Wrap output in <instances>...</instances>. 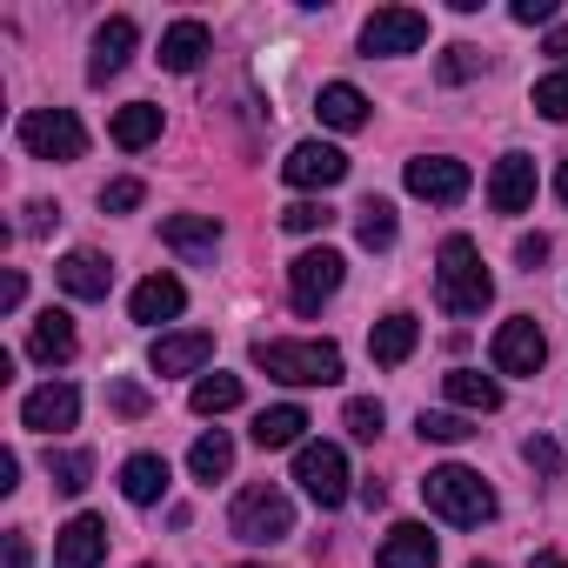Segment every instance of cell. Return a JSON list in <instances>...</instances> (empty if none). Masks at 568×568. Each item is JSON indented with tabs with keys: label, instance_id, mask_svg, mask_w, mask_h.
<instances>
[{
	"label": "cell",
	"instance_id": "obj_1",
	"mask_svg": "<svg viewBox=\"0 0 568 568\" xmlns=\"http://www.w3.org/2000/svg\"><path fill=\"white\" fill-rule=\"evenodd\" d=\"M435 295H442V308H448L455 322H475V315L495 302V281H488L481 247H475L468 234H448V241H442V254H435Z\"/></svg>",
	"mask_w": 568,
	"mask_h": 568
},
{
	"label": "cell",
	"instance_id": "obj_2",
	"mask_svg": "<svg viewBox=\"0 0 568 568\" xmlns=\"http://www.w3.org/2000/svg\"><path fill=\"white\" fill-rule=\"evenodd\" d=\"M422 501H428L442 521H455V528H481V521L495 515V488H488L475 468H462V462L428 468V475H422Z\"/></svg>",
	"mask_w": 568,
	"mask_h": 568
},
{
	"label": "cell",
	"instance_id": "obj_3",
	"mask_svg": "<svg viewBox=\"0 0 568 568\" xmlns=\"http://www.w3.org/2000/svg\"><path fill=\"white\" fill-rule=\"evenodd\" d=\"M254 368L288 388H328L342 382V348L335 342H254Z\"/></svg>",
	"mask_w": 568,
	"mask_h": 568
},
{
	"label": "cell",
	"instance_id": "obj_4",
	"mask_svg": "<svg viewBox=\"0 0 568 568\" xmlns=\"http://www.w3.org/2000/svg\"><path fill=\"white\" fill-rule=\"evenodd\" d=\"M227 528H234V541H247V548H274V541L295 535V508H288V495H281L274 481H254V488L234 495Z\"/></svg>",
	"mask_w": 568,
	"mask_h": 568
},
{
	"label": "cell",
	"instance_id": "obj_5",
	"mask_svg": "<svg viewBox=\"0 0 568 568\" xmlns=\"http://www.w3.org/2000/svg\"><path fill=\"white\" fill-rule=\"evenodd\" d=\"M21 148L34 161H81L88 154V128L74 108H28L21 114Z\"/></svg>",
	"mask_w": 568,
	"mask_h": 568
},
{
	"label": "cell",
	"instance_id": "obj_6",
	"mask_svg": "<svg viewBox=\"0 0 568 568\" xmlns=\"http://www.w3.org/2000/svg\"><path fill=\"white\" fill-rule=\"evenodd\" d=\"M342 274H348V261H342L335 247H308V254H295V267H288V302H295L302 315H322V302L342 295Z\"/></svg>",
	"mask_w": 568,
	"mask_h": 568
},
{
	"label": "cell",
	"instance_id": "obj_7",
	"mask_svg": "<svg viewBox=\"0 0 568 568\" xmlns=\"http://www.w3.org/2000/svg\"><path fill=\"white\" fill-rule=\"evenodd\" d=\"M295 481L308 488V501H322V508H342L348 501V455L335 448V442H302L295 448Z\"/></svg>",
	"mask_w": 568,
	"mask_h": 568
},
{
	"label": "cell",
	"instance_id": "obj_8",
	"mask_svg": "<svg viewBox=\"0 0 568 568\" xmlns=\"http://www.w3.org/2000/svg\"><path fill=\"white\" fill-rule=\"evenodd\" d=\"M428 48V14L422 8H375L362 21V54H422Z\"/></svg>",
	"mask_w": 568,
	"mask_h": 568
},
{
	"label": "cell",
	"instance_id": "obj_9",
	"mask_svg": "<svg viewBox=\"0 0 568 568\" xmlns=\"http://www.w3.org/2000/svg\"><path fill=\"white\" fill-rule=\"evenodd\" d=\"M402 181H408V194H415V201L455 207V201L468 194V161H455V154H415V161L402 168Z\"/></svg>",
	"mask_w": 568,
	"mask_h": 568
},
{
	"label": "cell",
	"instance_id": "obj_10",
	"mask_svg": "<svg viewBox=\"0 0 568 568\" xmlns=\"http://www.w3.org/2000/svg\"><path fill=\"white\" fill-rule=\"evenodd\" d=\"M281 181H288V187H342L348 181V154L342 148H328V141H302V148H288V161H281Z\"/></svg>",
	"mask_w": 568,
	"mask_h": 568
},
{
	"label": "cell",
	"instance_id": "obj_11",
	"mask_svg": "<svg viewBox=\"0 0 568 568\" xmlns=\"http://www.w3.org/2000/svg\"><path fill=\"white\" fill-rule=\"evenodd\" d=\"M541 362H548V335L528 315L495 328V375H541Z\"/></svg>",
	"mask_w": 568,
	"mask_h": 568
},
{
	"label": "cell",
	"instance_id": "obj_12",
	"mask_svg": "<svg viewBox=\"0 0 568 568\" xmlns=\"http://www.w3.org/2000/svg\"><path fill=\"white\" fill-rule=\"evenodd\" d=\"M488 207L495 214H528L535 207V161L528 154H501L488 174Z\"/></svg>",
	"mask_w": 568,
	"mask_h": 568
},
{
	"label": "cell",
	"instance_id": "obj_13",
	"mask_svg": "<svg viewBox=\"0 0 568 568\" xmlns=\"http://www.w3.org/2000/svg\"><path fill=\"white\" fill-rule=\"evenodd\" d=\"M101 555H108V521L101 515H74L54 535V568H101Z\"/></svg>",
	"mask_w": 568,
	"mask_h": 568
},
{
	"label": "cell",
	"instance_id": "obj_14",
	"mask_svg": "<svg viewBox=\"0 0 568 568\" xmlns=\"http://www.w3.org/2000/svg\"><path fill=\"white\" fill-rule=\"evenodd\" d=\"M54 274H61V288H68L74 302H108V288H114V261L94 254V247H74Z\"/></svg>",
	"mask_w": 568,
	"mask_h": 568
},
{
	"label": "cell",
	"instance_id": "obj_15",
	"mask_svg": "<svg viewBox=\"0 0 568 568\" xmlns=\"http://www.w3.org/2000/svg\"><path fill=\"white\" fill-rule=\"evenodd\" d=\"M181 308H187V288H181L174 274H148L141 288L128 295V315H134L141 328H161V322H174Z\"/></svg>",
	"mask_w": 568,
	"mask_h": 568
},
{
	"label": "cell",
	"instance_id": "obj_16",
	"mask_svg": "<svg viewBox=\"0 0 568 568\" xmlns=\"http://www.w3.org/2000/svg\"><path fill=\"white\" fill-rule=\"evenodd\" d=\"M207 355H214V335L207 328H181V335H161L148 362H154V375H201Z\"/></svg>",
	"mask_w": 568,
	"mask_h": 568
},
{
	"label": "cell",
	"instance_id": "obj_17",
	"mask_svg": "<svg viewBox=\"0 0 568 568\" xmlns=\"http://www.w3.org/2000/svg\"><path fill=\"white\" fill-rule=\"evenodd\" d=\"M74 415H81V395H74L68 382H48V388H34V395L21 402V428H34V435L74 428Z\"/></svg>",
	"mask_w": 568,
	"mask_h": 568
},
{
	"label": "cell",
	"instance_id": "obj_18",
	"mask_svg": "<svg viewBox=\"0 0 568 568\" xmlns=\"http://www.w3.org/2000/svg\"><path fill=\"white\" fill-rule=\"evenodd\" d=\"M435 561H442V548H435V535H428L422 521L388 528V541H382V555H375V568H435Z\"/></svg>",
	"mask_w": 568,
	"mask_h": 568
},
{
	"label": "cell",
	"instance_id": "obj_19",
	"mask_svg": "<svg viewBox=\"0 0 568 568\" xmlns=\"http://www.w3.org/2000/svg\"><path fill=\"white\" fill-rule=\"evenodd\" d=\"M134 21L128 14H114V21H101V34H94V61H88V81H114L121 68H128V54H134Z\"/></svg>",
	"mask_w": 568,
	"mask_h": 568
},
{
	"label": "cell",
	"instance_id": "obj_20",
	"mask_svg": "<svg viewBox=\"0 0 568 568\" xmlns=\"http://www.w3.org/2000/svg\"><path fill=\"white\" fill-rule=\"evenodd\" d=\"M315 114H322V128L355 134V128H368V94H362L355 81H328V88L315 94Z\"/></svg>",
	"mask_w": 568,
	"mask_h": 568
},
{
	"label": "cell",
	"instance_id": "obj_21",
	"mask_svg": "<svg viewBox=\"0 0 568 568\" xmlns=\"http://www.w3.org/2000/svg\"><path fill=\"white\" fill-rule=\"evenodd\" d=\"M415 342H422V322H415L408 308H395V315H382V322H375V335H368V355H375L382 368H402V362L415 355Z\"/></svg>",
	"mask_w": 568,
	"mask_h": 568
},
{
	"label": "cell",
	"instance_id": "obj_22",
	"mask_svg": "<svg viewBox=\"0 0 568 568\" xmlns=\"http://www.w3.org/2000/svg\"><path fill=\"white\" fill-rule=\"evenodd\" d=\"M207 48H214V41H207V21H174V28L161 34V68H168V74H194V68L207 61Z\"/></svg>",
	"mask_w": 568,
	"mask_h": 568
},
{
	"label": "cell",
	"instance_id": "obj_23",
	"mask_svg": "<svg viewBox=\"0 0 568 568\" xmlns=\"http://www.w3.org/2000/svg\"><path fill=\"white\" fill-rule=\"evenodd\" d=\"M442 388H448V402L468 408V415H495V408H501V382L481 375V368H448Z\"/></svg>",
	"mask_w": 568,
	"mask_h": 568
},
{
	"label": "cell",
	"instance_id": "obj_24",
	"mask_svg": "<svg viewBox=\"0 0 568 568\" xmlns=\"http://www.w3.org/2000/svg\"><path fill=\"white\" fill-rule=\"evenodd\" d=\"M28 355H34L41 368H61V362H74V322H68L61 308H48V315L34 322V335H28Z\"/></svg>",
	"mask_w": 568,
	"mask_h": 568
},
{
	"label": "cell",
	"instance_id": "obj_25",
	"mask_svg": "<svg viewBox=\"0 0 568 568\" xmlns=\"http://www.w3.org/2000/svg\"><path fill=\"white\" fill-rule=\"evenodd\" d=\"M302 428H308V408H295V402L261 408L254 415V448H302Z\"/></svg>",
	"mask_w": 568,
	"mask_h": 568
},
{
	"label": "cell",
	"instance_id": "obj_26",
	"mask_svg": "<svg viewBox=\"0 0 568 568\" xmlns=\"http://www.w3.org/2000/svg\"><path fill=\"white\" fill-rule=\"evenodd\" d=\"M161 241L181 247V254H214L221 247V221L214 214H168L161 221Z\"/></svg>",
	"mask_w": 568,
	"mask_h": 568
},
{
	"label": "cell",
	"instance_id": "obj_27",
	"mask_svg": "<svg viewBox=\"0 0 568 568\" xmlns=\"http://www.w3.org/2000/svg\"><path fill=\"white\" fill-rule=\"evenodd\" d=\"M121 495H128L134 508H154V501L168 495V462H161V455H128V468H121Z\"/></svg>",
	"mask_w": 568,
	"mask_h": 568
},
{
	"label": "cell",
	"instance_id": "obj_28",
	"mask_svg": "<svg viewBox=\"0 0 568 568\" xmlns=\"http://www.w3.org/2000/svg\"><path fill=\"white\" fill-rule=\"evenodd\" d=\"M108 134H114V148H128V154H141L148 141H161V108H148V101H134V108H121Z\"/></svg>",
	"mask_w": 568,
	"mask_h": 568
},
{
	"label": "cell",
	"instance_id": "obj_29",
	"mask_svg": "<svg viewBox=\"0 0 568 568\" xmlns=\"http://www.w3.org/2000/svg\"><path fill=\"white\" fill-rule=\"evenodd\" d=\"M187 468H194V481H221V475L234 468V442H227L221 428H207V435L187 448Z\"/></svg>",
	"mask_w": 568,
	"mask_h": 568
},
{
	"label": "cell",
	"instance_id": "obj_30",
	"mask_svg": "<svg viewBox=\"0 0 568 568\" xmlns=\"http://www.w3.org/2000/svg\"><path fill=\"white\" fill-rule=\"evenodd\" d=\"M48 481H54L61 495H81V488L94 481V455H88V448H54V455H48Z\"/></svg>",
	"mask_w": 568,
	"mask_h": 568
},
{
	"label": "cell",
	"instance_id": "obj_31",
	"mask_svg": "<svg viewBox=\"0 0 568 568\" xmlns=\"http://www.w3.org/2000/svg\"><path fill=\"white\" fill-rule=\"evenodd\" d=\"M187 402H194V415H227V408H241V375H201Z\"/></svg>",
	"mask_w": 568,
	"mask_h": 568
},
{
	"label": "cell",
	"instance_id": "obj_32",
	"mask_svg": "<svg viewBox=\"0 0 568 568\" xmlns=\"http://www.w3.org/2000/svg\"><path fill=\"white\" fill-rule=\"evenodd\" d=\"M355 234H362V247H395V207L388 201H362Z\"/></svg>",
	"mask_w": 568,
	"mask_h": 568
},
{
	"label": "cell",
	"instance_id": "obj_33",
	"mask_svg": "<svg viewBox=\"0 0 568 568\" xmlns=\"http://www.w3.org/2000/svg\"><path fill=\"white\" fill-rule=\"evenodd\" d=\"M481 68H488V54H481V48H468V41H462V48H448V54H442V68H435V74H442V81H448V88H462V81H475V74H481Z\"/></svg>",
	"mask_w": 568,
	"mask_h": 568
},
{
	"label": "cell",
	"instance_id": "obj_34",
	"mask_svg": "<svg viewBox=\"0 0 568 568\" xmlns=\"http://www.w3.org/2000/svg\"><path fill=\"white\" fill-rule=\"evenodd\" d=\"M342 422H348V435H355V442H375L388 415H382V402H375V395H355V402L342 408Z\"/></svg>",
	"mask_w": 568,
	"mask_h": 568
},
{
	"label": "cell",
	"instance_id": "obj_35",
	"mask_svg": "<svg viewBox=\"0 0 568 568\" xmlns=\"http://www.w3.org/2000/svg\"><path fill=\"white\" fill-rule=\"evenodd\" d=\"M415 435H422V442H468V435H475V422H468V415H428V408H422Z\"/></svg>",
	"mask_w": 568,
	"mask_h": 568
},
{
	"label": "cell",
	"instance_id": "obj_36",
	"mask_svg": "<svg viewBox=\"0 0 568 568\" xmlns=\"http://www.w3.org/2000/svg\"><path fill=\"white\" fill-rule=\"evenodd\" d=\"M535 114H548V121H568V68L535 81Z\"/></svg>",
	"mask_w": 568,
	"mask_h": 568
},
{
	"label": "cell",
	"instance_id": "obj_37",
	"mask_svg": "<svg viewBox=\"0 0 568 568\" xmlns=\"http://www.w3.org/2000/svg\"><path fill=\"white\" fill-rule=\"evenodd\" d=\"M328 221H335V207H328V201H295L288 214H281V227H288V234H322Z\"/></svg>",
	"mask_w": 568,
	"mask_h": 568
},
{
	"label": "cell",
	"instance_id": "obj_38",
	"mask_svg": "<svg viewBox=\"0 0 568 568\" xmlns=\"http://www.w3.org/2000/svg\"><path fill=\"white\" fill-rule=\"evenodd\" d=\"M141 201H148V187H141L134 174H128V181H108V187H101V207H108V214H134Z\"/></svg>",
	"mask_w": 568,
	"mask_h": 568
},
{
	"label": "cell",
	"instance_id": "obj_39",
	"mask_svg": "<svg viewBox=\"0 0 568 568\" xmlns=\"http://www.w3.org/2000/svg\"><path fill=\"white\" fill-rule=\"evenodd\" d=\"M108 402H114V415H128V422H141V415H148V408H154V402H148V388H141V382H114V388H108Z\"/></svg>",
	"mask_w": 568,
	"mask_h": 568
},
{
	"label": "cell",
	"instance_id": "obj_40",
	"mask_svg": "<svg viewBox=\"0 0 568 568\" xmlns=\"http://www.w3.org/2000/svg\"><path fill=\"white\" fill-rule=\"evenodd\" d=\"M521 462H528V468H541V475H561V448H555V442H541V435L521 448Z\"/></svg>",
	"mask_w": 568,
	"mask_h": 568
},
{
	"label": "cell",
	"instance_id": "obj_41",
	"mask_svg": "<svg viewBox=\"0 0 568 568\" xmlns=\"http://www.w3.org/2000/svg\"><path fill=\"white\" fill-rule=\"evenodd\" d=\"M508 14H515L521 28H548V21H555V0H515Z\"/></svg>",
	"mask_w": 568,
	"mask_h": 568
},
{
	"label": "cell",
	"instance_id": "obj_42",
	"mask_svg": "<svg viewBox=\"0 0 568 568\" xmlns=\"http://www.w3.org/2000/svg\"><path fill=\"white\" fill-rule=\"evenodd\" d=\"M515 261H521V267L535 274V267L548 261V234H521V241H515Z\"/></svg>",
	"mask_w": 568,
	"mask_h": 568
},
{
	"label": "cell",
	"instance_id": "obj_43",
	"mask_svg": "<svg viewBox=\"0 0 568 568\" xmlns=\"http://www.w3.org/2000/svg\"><path fill=\"white\" fill-rule=\"evenodd\" d=\"M28 561H34V555H28V535L14 528V535H8V548H0V568H28Z\"/></svg>",
	"mask_w": 568,
	"mask_h": 568
},
{
	"label": "cell",
	"instance_id": "obj_44",
	"mask_svg": "<svg viewBox=\"0 0 568 568\" xmlns=\"http://www.w3.org/2000/svg\"><path fill=\"white\" fill-rule=\"evenodd\" d=\"M21 295H28V281H21V274L0 281V308H21Z\"/></svg>",
	"mask_w": 568,
	"mask_h": 568
},
{
	"label": "cell",
	"instance_id": "obj_45",
	"mask_svg": "<svg viewBox=\"0 0 568 568\" xmlns=\"http://www.w3.org/2000/svg\"><path fill=\"white\" fill-rule=\"evenodd\" d=\"M14 481H21V455H0V495H14Z\"/></svg>",
	"mask_w": 568,
	"mask_h": 568
},
{
	"label": "cell",
	"instance_id": "obj_46",
	"mask_svg": "<svg viewBox=\"0 0 568 568\" xmlns=\"http://www.w3.org/2000/svg\"><path fill=\"white\" fill-rule=\"evenodd\" d=\"M548 54H555V61H568V28H555V34H548Z\"/></svg>",
	"mask_w": 568,
	"mask_h": 568
},
{
	"label": "cell",
	"instance_id": "obj_47",
	"mask_svg": "<svg viewBox=\"0 0 568 568\" xmlns=\"http://www.w3.org/2000/svg\"><path fill=\"white\" fill-rule=\"evenodd\" d=\"M555 194H561V207H568V161L555 168Z\"/></svg>",
	"mask_w": 568,
	"mask_h": 568
},
{
	"label": "cell",
	"instance_id": "obj_48",
	"mask_svg": "<svg viewBox=\"0 0 568 568\" xmlns=\"http://www.w3.org/2000/svg\"><path fill=\"white\" fill-rule=\"evenodd\" d=\"M528 568H568V561H561V555H535Z\"/></svg>",
	"mask_w": 568,
	"mask_h": 568
},
{
	"label": "cell",
	"instance_id": "obj_49",
	"mask_svg": "<svg viewBox=\"0 0 568 568\" xmlns=\"http://www.w3.org/2000/svg\"><path fill=\"white\" fill-rule=\"evenodd\" d=\"M468 568H488V561H468Z\"/></svg>",
	"mask_w": 568,
	"mask_h": 568
},
{
	"label": "cell",
	"instance_id": "obj_50",
	"mask_svg": "<svg viewBox=\"0 0 568 568\" xmlns=\"http://www.w3.org/2000/svg\"><path fill=\"white\" fill-rule=\"evenodd\" d=\"M241 568H254V561H241Z\"/></svg>",
	"mask_w": 568,
	"mask_h": 568
},
{
	"label": "cell",
	"instance_id": "obj_51",
	"mask_svg": "<svg viewBox=\"0 0 568 568\" xmlns=\"http://www.w3.org/2000/svg\"><path fill=\"white\" fill-rule=\"evenodd\" d=\"M141 568H154V561H141Z\"/></svg>",
	"mask_w": 568,
	"mask_h": 568
}]
</instances>
